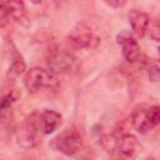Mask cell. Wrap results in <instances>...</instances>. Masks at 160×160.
Masks as SVG:
<instances>
[{"label":"cell","mask_w":160,"mask_h":160,"mask_svg":"<svg viewBox=\"0 0 160 160\" xmlns=\"http://www.w3.org/2000/svg\"><path fill=\"white\" fill-rule=\"evenodd\" d=\"M32 4H35V5H39V4H41L42 2V0H30Z\"/></svg>","instance_id":"cell-18"},{"label":"cell","mask_w":160,"mask_h":160,"mask_svg":"<svg viewBox=\"0 0 160 160\" xmlns=\"http://www.w3.org/2000/svg\"><path fill=\"white\" fill-rule=\"evenodd\" d=\"M9 11V15L20 25L28 28L30 25L29 14L22 0H4Z\"/></svg>","instance_id":"cell-11"},{"label":"cell","mask_w":160,"mask_h":160,"mask_svg":"<svg viewBox=\"0 0 160 160\" xmlns=\"http://www.w3.org/2000/svg\"><path fill=\"white\" fill-rule=\"evenodd\" d=\"M66 41H68L69 46L74 50H84V49L90 50V49L98 48L101 40L89 28L80 26V28L74 29L70 32Z\"/></svg>","instance_id":"cell-4"},{"label":"cell","mask_w":160,"mask_h":160,"mask_svg":"<svg viewBox=\"0 0 160 160\" xmlns=\"http://www.w3.org/2000/svg\"><path fill=\"white\" fill-rule=\"evenodd\" d=\"M128 19H129V24H130L132 31L138 36H144L148 34V29H149L151 19L146 12L134 9L129 12Z\"/></svg>","instance_id":"cell-10"},{"label":"cell","mask_w":160,"mask_h":160,"mask_svg":"<svg viewBox=\"0 0 160 160\" xmlns=\"http://www.w3.org/2000/svg\"><path fill=\"white\" fill-rule=\"evenodd\" d=\"M34 119L36 122V128L40 132L48 135L54 132L58 128H60L62 122V116L55 110H44L41 112L34 111Z\"/></svg>","instance_id":"cell-6"},{"label":"cell","mask_w":160,"mask_h":160,"mask_svg":"<svg viewBox=\"0 0 160 160\" xmlns=\"http://www.w3.org/2000/svg\"><path fill=\"white\" fill-rule=\"evenodd\" d=\"M102 1L106 5H109L110 8H115V9L121 8V6H124L126 4V0H102Z\"/></svg>","instance_id":"cell-16"},{"label":"cell","mask_w":160,"mask_h":160,"mask_svg":"<svg viewBox=\"0 0 160 160\" xmlns=\"http://www.w3.org/2000/svg\"><path fill=\"white\" fill-rule=\"evenodd\" d=\"M149 79L151 81H158L159 80V66L158 64H152L149 68Z\"/></svg>","instance_id":"cell-15"},{"label":"cell","mask_w":160,"mask_h":160,"mask_svg":"<svg viewBox=\"0 0 160 160\" xmlns=\"http://www.w3.org/2000/svg\"><path fill=\"white\" fill-rule=\"evenodd\" d=\"M24 70H25V62H24L22 58L18 52H15V55L12 58V62H11V65L9 68V71H8V76L16 78L20 74H22Z\"/></svg>","instance_id":"cell-12"},{"label":"cell","mask_w":160,"mask_h":160,"mask_svg":"<svg viewBox=\"0 0 160 160\" xmlns=\"http://www.w3.org/2000/svg\"><path fill=\"white\" fill-rule=\"evenodd\" d=\"M9 11L4 0H0V28H4L9 22Z\"/></svg>","instance_id":"cell-14"},{"label":"cell","mask_w":160,"mask_h":160,"mask_svg":"<svg viewBox=\"0 0 160 160\" xmlns=\"http://www.w3.org/2000/svg\"><path fill=\"white\" fill-rule=\"evenodd\" d=\"M46 64L51 72L55 75L59 74H70L75 71L79 66L78 59L69 51L61 49H51L46 56Z\"/></svg>","instance_id":"cell-1"},{"label":"cell","mask_w":160,"mask_h":160,"mask_svg":"<svg viewBox=\"0 0 160 160\" xmlns=\"http://www.w3.org/2000/svg\"><path fill=\"white\" fill-rule=\"evenodd\" d=\"M68 2V0H54V4L56 8H61Z\"/></svg>","instance_id":"cell-17"},{"label":"cell","mask_w":160,"mask_h":160,"mask_svg":"<svg viewBox=\"0 0 160 160\" xmlns=\"http://www.w3.org/2000/svg\"><path fill=\"white\" fill-rule=\"evenodd\" d=\"M51 146L65 155H75L82 148V138L76 130H65L52 140Z\"/></svg>","instance_id":"cell-5"},{"label":"cell","mask_w":160,"mask_h":160,"mask_svg":"<svg viewBox=\"0 0 160 160\" xmlns=\"http://www.w3.org/2000/svg\"><path fill=\"white\" fill-rule=\"evenodd\" d=\"M36 132H38V129L35 124L28 118L16 134V140L19 146H21L25 150L34 148L36 144Z\"/></svg>","instance_id":"cell-9"},{"label":"cell","mask_w":160,"mask_h":160,"mask_svg":"<svg viewBox=\"0 0 160 160\" xmlns=\"http://www.w3.org/2000/svg\"><path fill=\"white\" fill-rule=\"evenodd\" d=\"M148 34L154 41H159V39H160V25H159V21L156 19L150 21Z\"/></svg>","instance_id":"cell-13"},{"label":"cell","mask_w":160,"mask_h":160,"mask_svg":"<svg viewBox=\"0 0 160 160\" xmlns=\"http://www.w3.org/2000/svg\"><path fill=\"white\" fill-rule=\"evenodd\" d=\"M141 144L136 136L128 132L115 134V151H118L120 156L128 159L135 158L141 151Z\"/></svg>","instance_id":"cell-7"},{"label":"cell","mask_w":160,"mask_h":160,"mask_svg":"<svg viewBox=\"0 0 160 160\" xmlns=\"http://www.w3.org/2000/svg\"><path fill=\"white\" fill-rule=\"evenodd\" d=\"M160 121V110L158 105L148 106V108H138L134 110L131 115V124L132 128L141 134L148 132L149 130L154 129Z\"/></svg>","instance_id":"cell-3"},{"label":"cell","mask_w":160,"mask_h":160,"mask_svg":"<svg viewBox=\"0 0 160 160\" xmlns=\"http://www.w3.org/2000/svg\"><path fill=\"white\" fill-rule=\"evenodd\" d=\"M24 84L30 92H36L40 89H55L59 82L56 75L50 70H45L42 68H31L28 70L24 78Z\"/></svg>","instance_id":"cell-2"},{"label":"cell","mask_w":160,"mask_h":160,"mask_svg":"<svg viewBox=\"0 0 160 160\" xmlns=\"http://www.w3.org/2000/svg\"><path fill=\"white\" fill-rule=\"evenodd\" d=\"M118 44L122 49V56L128 62H135L141 56V48L136 39L128 31H121L116 36Z\"/></svg>","instance_id":"cell-8"}]
</instances>
